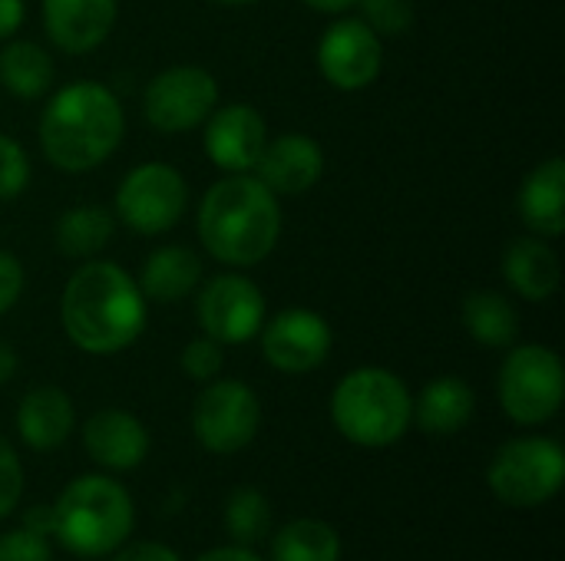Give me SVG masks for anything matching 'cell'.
I'll return each instance as SVG.
<instances>
[{
    "label": "cell",
    "instance_id": "obj_1",
    "mask_svg": "<svg viewBox=\"0 0 565 561\" xmlns=\"http://www.w3.org/2000/svg\"><path fill=\"white\" fill-rule=\"evenodd\" d=\"M149 317L139 281L116 261L89 258L79 265L60 298V324L73 347L93 357H113L132 347Z\"/></svg>",
    "mask_w": 565,
    "mask_h": 561
},
{
    "label": "cell",
    "instance_id": "obj_2",
    "mask_svg": "<svg viewBox=\"0 0 565 561\" xmlns=\"http://www.w3.org/2000/svg\"><path fill=\"white\" fill-rule=\"evenodd\" d=\"M202 248L225 268L262 265L281 238V202L252 172L222 175L199 202L195 215Z\"/></svg>",
    "mask_w": 565,
    "mask_h": 561
},
{
    "label": "cell",
    "instance_id": "obj_3",
    "mask_svg": "<svg viewBox=\"0 0 565 561\" xmlns=\"http://www.w3.org/2000/svg\"><path fill=\"white\" fill-rule=\"evenodd\" d=\"M43 159L70 175L99 169L126 136V109L99 79H73L50 96L40 112Z\"/></svg>",
    "mask_w": 565,
    "mask_h": 561
},
{
    "label": "cell",
    "instance_id": "obj_4",
    "mask_svg": "<svg viewBox=\"0 0 565 561\" xmlns=\"http://www.w3.org/2000/svg\"><path fill=\"white\" fill-rule=\"evenodd\" d=\"M331 420L348 443L387 450L411 430L414 397L394 370L358 367L338 380L331 393Z\"/></svg>",
    "mask_w": 565,
    "mask_h": 561
},
{
    "label": "cell",
    "instance_id": "obj_5",
    "mask_svg": "<svg viewBox=\"0 0 565 561\" xmlns=\"http://www.w3.org/2000/svg\"><path fill=\"white\" fill-rule=\"evenodd\" d=\"M132 532V499L109 476H79L53 503V539L73 555H113Z\"/></svg>",
    "mask_w": 565,
    "mask_h": 561
},
{
    "label": "cell",
    "instance_id": "obj_6",
    "mask_svg": "<svg viewBox=\"0 0 565 561\" xmlns=\"http://www.w3.org/2000/svg\"><path fill=\"white\" fill-rule=\"evenodd\" d=\"M503 413L520 427L550 423L565 400V370L559 354L546 344L510 347L497 380Z\"/></svg>",
    "mask_w": 565,
    "mask_h": 561
},
{
    "label": "cell",
    "instance_id": "obj_7",
    "mask_svg": "<svg viewBox=\"0 0 565 561\" xmlns=\"http://www.w3.org/2000/svg\"><path fill=\"white\" fill-rule=\"evenodd\" d=\"M490 493L513 509H536L559 496L565 483V453L556 440L520 436L497 450L487 470Z\"/></svg>",
    "mask_w": 565,
    "mask_h": 561
},
{
    "label": "cell",
    "instance_id": "obj_8",
    "mask_svg": "<svg viewBox=\"0 0 565 561\" xmlns=\"http://www.w3.org/2000/svg\"><path fill=\"white\" fill-rule=\"evenodd\" d=\"M189 208V182L169 162H142L129 169L116 188L113 215L136 235L156 238L182 222Z\"/></svg>",
    "mask_w": 565,
    "mask_h": 561
},
{
    "label": "cell",
    "instance_id": "obj_9",
    "mask_svg": "<svg viewBox=\"0 0 565 561\" xmlns=\"http://www.w3.org/2000/svg\"><path fill=\"white\" fill-rule=\"evenodd\" d=\"M258 427H262V403L255 390L242 380H228V377L209 380L192 407V433L215 456H232L252 446Z\"/></svg>",
    "mask_w": 565,
    "mask_h": 561
},
{
    "label": "cell",
    "instance_id": "obj_10",
    "mask_svg": "<svg viewBox=\"0 0 565 561\" xmlns=\"http://www.w3.org/2000/svg\"><path fill=\"white\" fill-rule=\"evenodd\" d=\"M218 106V79L205 66H169L142 89V116L156 132L179 136L199 129Z\"/></svg>",
    "mask_w": 565,
    "mask_h": 561
},
{
    "label": "cell",
    "instance_id": "obj_11",
    "mask_svg": "<svg viewBox=\"0 0 565 561\" xmlns=\"http://www.w3.org/2000/svg\"><path fill=\"white\" fill-rule=\"evenodd\" d=\"M268 317V304L262 288L242 271H222L209 278L195 294V321L205 337L222 347L248 344L258 337Z\"/></svg>",
    "mask_w": 565,
    "mask_h": 561
},
{
    "label": "cell",
    "instance_id": "obj_12",
    "mask_svg": "<svg viewBox=\"0 0 565 561\" xmlns=\"http://www.w3.org/2000/svg\"><path fill=\"white\" fill-rule=\"evenodd\" d=\"M258 337L265 364L288 377L315 374L334 347L331 324L311 308H285L275 317H265Z\"/></svg>",
    "mask_w": 565,
    "mask_h": 561
},
{
    "label": "cell",
    "instance_id": "obj_13",
    "mask_svg": "<svg viewBox=\"0 0 565 561\" xmlns=\"http://www.w3.org/2000/svg\"><path fill=\"white\" fill-rule=\"evenodd\" d=\"M315 60L318 73L334 89L361 93L377 83L384 69V40L361 17H341L321 33Z\"/></svg>",
    "mask_w": 565,
    "mask_h": 561
},
{
    "label": "cell",
    "instance_id": "obj_14",
    "mask_svg": "<svg viewBox=\"0 0 565 561\" xmlns=\"http://www.w3.org/2000/svg\"><path fill=\"white\" fill-rule=\"evenodd\" d=\"M202 126H205L202 145L215 169H222L225 175L255 169V162L268 142V122L252 103L215 106Z\"/></svg>",
    "mask_w": 565,
    "mask_h": 561
},
{
    "label": "cell",
    "instance_id": "obj_15",
    "mask_svg": "<svg viewBox=\"0 0 565 561\" xmlns=\"http://www.w3.org/2000/svg\"><path fill=\"white\" fill-rule=\"evenodd\" d=\"M252 175H258L278 198L281 195H305L324 175V149L308 132H281L268 136Z\"/></svg>",
    "mask_w": 565,
    "mask_h": 561
},
{
    "label": "cell",
    "instance_id": "obj_16",
    "mask_svg": "<svg viewBox=\"0 0 565 561\" xmlns=\"http://www.w3.org/2000/svg\"><path fill=\"white\" fill-rule=\"evenodd\" d=\"M40 13L50 43L70 56H83L109 40L119 0H43Z\"/></svg>",
    "mask_w": 565,
    "mask_h": 561
},
{
    "label": "cell",
    "instance_id": "obj_17",
    "mask_svg": "<svg viewBox=\"0 0 565 561\" xmlns=\"http://www.w3.org/2000/svg\"><path fill=\"white\" fill-rule=\"evenodd\" d=\"M83 450L89 460L109 473H129L149 456V430L129 410H96L83 423Z\"/></svg>",
    "mask_w": 565,
    "mask_h": 561
},
{
    "label": "cell",
    "instance_id": "obj_18",
    "mask_svg": "<svg viewBox=\"0 0 565 561\" xmlns=\"http://www.w3.org/2000/svg\"><path fill=\"white\" fill-rule=\"evenodd\" d=\"M500 268H503V281L510 284V291L520 294L523 301H533V304L550 301L563 281L559 255L540 235H523V238L510 241Z\"/></svg>",
    "mask_w": 565,
    "mask_h": 561
},
{
    "label": "cell",
    "instance_id": "obj_19",
    "mask_svg": "<svg viewBox=\"0 0 565 561\" xmlns=\"http://www.w3.org/2000/svg\"><path fill=\"white\" fill-rule=\"evenodd\" d=\"M516 208L530 235L546 241L565 231V162L563 155H550L530 169L516 192Z\"/></svg>",
    "mask_w": 565,
    "mask_h": 561
},
{
    "label": "cell",
    "instance_id": "obj_20",
    "mask_svg": "<svg viewBox=\"0 0 565 561\" xmlns=\"http://www.w3.org/2000/svg\"><path fill=\"white\" fill-rule=\"evenodd\" d=\"M73 427H76V410L60 387H33L23 393L17 407V433L30 450L36 453L60 450L70 440Z\"/></svg>",
    "mask_w": 565,
    "mask_h": 561
},
{
    "label": "cell",
    "instance_id": "obj_21",
    "mask_svg": "<svg viewBox=\"0 0 565 561\" xmlns=\"http://www.w3.org/2000/svg\"><path fill=\"white\" fill-rule=\"evenodd\" d=\"M139 291L152 304H179L202 284V258L185 245H159L146 255Z\"/></svg>",
    "mask_w": 565,
    "mask_h": 561
},
{
    "label": "cell",
    "instance_id": "obj_22",
    "mask_svg": "<svg viewBox=\"0 0 565 561\" xmlns=\"http://www.w3.org/2000/svg\"><path fill=\"white\" fill-rule=\"evenodd\" d=\"M473 413L477 393L460 377H437L414 400V423L427 436H454L473 420Z\"/></svg>",
    "mask_w": 565,
    "mask_h": 561
},
{
    "label": "cell",
    "instance_id": "obj_23",
    "mask_svg": "<svg viewBox=\"0 0 565 561\" xmlns=\"http://www.w3.org/2000/svg\"><path fill=\"white\" fill-rule=\"evenodd\" d=\"M460 321H463L467 334L487 350H507L520 337V311H516V304L507 294L490 291V288L470 291L463 298Z\"/></svg>",
    "mask_w": 565,
    "mask_h": 561
},
{
    "label": "cell",
    "instance_id": "obj_24",
    "mask_svg": "<svg viewBox=\"0 0 565 561\" xmlns=\"http://www.w3.org/2000/svg\"><path fill=\"white\" fill-rule=\"evenodd\" d=\"M56 63L50 50L33 40H3L0 50V86L17 99H40L53 89Z\"/></svg>",
    "mask_w": 565,
    "mask_h": 561
},
{
    "label": "cell",
    "instance_id": "obj_25",
    "mask_svg": "<svg viewBox=\"0 0 565 561\" xmlns=\"http://www.w3.org/2000/svg\"><path fill=\"white\" fill-rule=\"evenodd\" d=\"M113 231H116V215L103 205L83 202V205H70L56 218L53 241H56L60 255L76 258V261H89L113 241Z\"/></svg>",
    "mask_w": 565,
    "mask_h": 561
},
{
    "label": "cell",
    "instance_id": "obj_26",
    "mask_svg": "<svg viewBox=\"0 0 565 561\" xmlns=\"http://www.w3.org/2000/svg\"><path fill=\"white\" fill-rule=\"evenodd\" d=\"M271 561H341V536L321 519H291L271 539Z\"/></svg>",
    "mask_w": 565,
    "mask_h": 561
},
{
    "label": "cell",
    "instance_id": "obj_27",
    "mask_svg": "<svg viewBox=\"0 0 565 561\" xmlns=\"http://www.w3.org/2000/svg\"><path fill=\"white\" fill-rule=\"evenodd\" d=\"M271 529V503L262 489L242 486L225 499V532L235 546H255Z\"/></svg>",
    "mask_w": 565,
    "mask_h": 561
},
{
    "label": "cell",
    "instance_id": "obj_28",
    "mask_svg": "<svg viewBox=\"0 0 565 561\" xmlns=\"http://www.w3.org/2000/svg\"><path fill=\"white\" fill-rule=\"evenodd\" d=\"M361 20L381 36H404L414 26V3L411 0H358Z\"/></svg>",
    "mask_w": 565,
    "mask_h": 561
},
{
    "label": "cell",
    "instance_id": "obj_29",
    "mask_svg": "<svg viewBox=\"0 0 565 561\" xmlns=\"http://www.w3.org/2000/svg\"><path fill=\"white\" fill-rule=\"evenodd\" d=\"M179 367L189 380L195 384H209L222 374L225 367V347L212 337H195L182 347V357H179Z\"/></svg>",
    "mask_w": 565,
    "mask_h": 561
},
{
    "label": "cell",
    "instance_id": "obj_30",
    "mask_svg": "<svg viewBox=\"0 0 565 561\" xmlns=\"http://www.w3.org/2000/svg\"><path fill=\"white\" fill-rule=\"evenodd\" d=\"M30 185V155L26 149L0 132V202H13Z\"/></svg>",
    "mask_w": 565,
    "mask_h": 561
},
{
    "label": "cell",
    "instance_id": "obj_31",
    "mask_svg": "<svg viewBox=\"0 0 565 561\" xmlns=\"http://www.w3.org/2000/svg\"><path fill=\"white\" fill-rule=\"evenodd\" d=\"M0 561H53L50 539L20 526L0 536Z\"/></svg>",
    "mask_w": 565,
    "mask_h": 561
},
{
    "label": "cell",
    "instance_id": "obj_32",
    "mask_svg": "<svg viewBox=\"0 0 565 561\" xmlns=\"http://www.w3.org/2000/svg\"><path fill=\"white\" fill-rule=\"evenodd\" d=\"M20 493H23V466L10 440L0 433V519L13 513V506L20 503Z\"/></svg>",
    "mask_w": 565,
    "mask_h": 561
},
{
    "label": "cell",
    "instance_id": "obj_33",
    "mask_svg": "<svg viewBox=\"0 0 565 561\" xmlns=\"http://www.w3.org/2000/svg\"><path fill=\"white\" fill-rule=\"evenodd\" d=\"M23 284H26V274H23V265L17 255L10 251H0V317L17 308L20 294H23Z\"/></svg>",
    "mask_w": 565,
    "mask_h": 561
},
{
    "label": "cell",
    "instance_id": "obj_34",
    "mask_svg": "<svg viewBox=\"0 0 565 561\" xmlns=\"http://www.w3.org/2000/svg\"><path fill=\"white\" fill-rule=\"evenodd\" d=\"M113 561H182L169 546L162 542H136V546H126V549H116V559Z\"/></svg>",
    "mask_w": 565,
    "mask_h": 561
},
{
    "label": "cell",
    "instance_id": "obj_35",
    "mask_svg": "<svg viewBox=\"0 0 565 561\" xmlns=\"http://www.w3.org/2000/svg\"><path fill=\"white\" fill-rule=\"evenodd\" d=\"M23 20H26V3L23 0H0V43L17 36Z\"/></svg>",
    "mask_w": 565,
    "mask_h": 561
},
{
    "label": "cell",
    "instance_id": "obj_36",
    "mask_svg": "<svg viewBox=\"0 0 565 561\" xmlns=\"http://www.w3.org/2000/svg\"><path fill=\"white\" fill-rule=\"evenodd\" d=\"M23 526L33 529V532H40V536H46V539H53V506L30 509L26 519H23Z\"/></svg>",
    "mask_w": 565,
    "mask_h": 561
},
{
    "label": "cell",
    "instance_id": "obj_37",
    "mask_svg": "<svg viewBox=\"0 0 565 561\" xmlns=\"http://www.w3.org/2000/svg\"><path fill=\"white\" fill-rule=\"evenodd\" d=\"M199 561H265V559H258L248 546H225V549H212V552H205Z\"/></svg>",
    "mask_w": 565,
    "mask_h": 561
},
{
    "label": "cell",
    "instance_id": "obj_38",
    "mask_svg": "<svg viewBox=\"0 0 565 561\" xmlns=\"http://www.w3.org/2000/svg\"><path fill=\"white\" fill-rule=\"evenodd\" d=\"M17 367H20V360H17L13 344L0 337V387H3V384H10V380L17 377Z\"/></svg>",
    "mask_w": 565,
    "mask_h": 561
},
{
    "label": "cell",
    "instance_id": "obj_39",
    "mask_svg": "<svg viewBox=\"0 0 565 561\" xmlns=\"http://www.w3.org/2000/svg\"><path fill=\"white\" fill-rule=\"evenodd\" d=\"M301 3H308L311 10H318V13H331V17H338V13H348L358 0H301Z\"/></svg>",
    "mask_w": 565,
    "mask_h": 561
},
{
    "label": "cell",
    "instance_id": "obj_40",
    "mask_svg": "<svg viewBox=\"0 0 565 561\" xmlns=\"http://www.w3.org/2000/svg\"><path fill=\"white\" fill-rule=\"evenodd\" d=\"M209 3H218V7H248V3H258V0H209Z\"/></svg>",
    "mask_w": 565,
    "mask_h": 561
}]
</instances>
